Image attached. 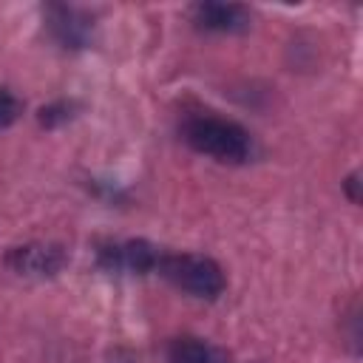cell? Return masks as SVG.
<instances>
[{
    "instance_id": "obj_1",
    "label": "cell",
    "mask_w": 363,
    "mask_h": 363,
    "mask_svg": "<svg viewBox=\"0 0 363 363\" xmlns=\"http://www.w3.org/2000/svg\"><path fill=\"white\" fill-rule=\"evenodd\" d=\"M182 136L196 153H204L221 164H244L252 156L250 130L224 116H213V113L187 116L182 125Z\"/></svg>"
},
{
    "instance_id": "obj_2",
    "label": "cell",
    "mask_w": 363,
    "mask_h": 363,
    "mask_svg": "<svg viewBox=\"0 0 363 363\" xmlns=\"http://www.w3.org/2000/svg\"><path fill=\"white\" fill-rule=\"evenodd\" d=\"M156 272L164 275L182 292L201 301H216L227 289V275L218 261L196 252H162Z\"/></svg>"
},
{
    "instance_id": "obj_3",
    "label": "cell",
    "mask_w": 363,
    "mask_h": 363,
    "mask_svg": "<svg viewBox=\"0 0 363 363\" xmlns=\"http://www.w3.org/2000/svg\"><path fill=\"white\" fill-rule=\"evenodd\" d=\"M3 264L23 278H54L65 269L68 252L62 244H54V241H28V244L11 247Z\"/></svg>"
},
{
    "instance_id": "obj_4",
    "label": "cell",
    "mask_w": 363,
    "mask_h": 363,
    "mask_svg": "<svg viewBox=\"0 0 363 363\" xmlns=\"http://www.w3.org/2000/svg\"><path fill=\"white\" fill-rule=\"evenodd\" d=\"M45 17V28L51 34V40L65 48V51H82L91 45L94 40V17L79 9V6H68V3H48L43 9Z\"/></svg>"
},
{
    "instance_id": "obj_5",
    "label": "cell",
    "mask_w": 363,
    "mask_h": 363,
    "mask_svg": "<svg viewBox=\"0 0 363 363\" xmlns=\"http://www.w3.org/2000/svg\"><path fill=\"white\" fill-rule=\"evenodd\" d=\"M96 261L105 272H133V275H147L159 269L162 250L153 247L145 238H130V241H108L96 250Z\"/></svg>"
},
{
    "instance_id": "obj_6",
    "label": "cell",
    "mask_w": 363,
    "mask_h": 363,
    "mask_svg": "<svg viewBox=\"0 0 363 363\" xmlns=\"http://www.w3.org/2000/svg\"><path fill=\"white\" fill-rule=\"evenodd\" d=\"M190 20L196 23V28L201 31H213V34H241L250 28L252 14L247 6L241 3H216V0H204L190 6Z\"/></svg>"
},
{
    "instance_id": "obj_7",
    "label": "cell",
    "mask_w": 363,
    "mask_h": 363,
    "mask_svg": "<svg viewBox=\"0 0 363 363\" xmlns=\"http://www.w3.org/2000/svg\"><path fill=\"white\" fill-rule=\"evenodd\" d=\"M167 363H227V357L213 343H207L201 337H193V335H182V337L170 340Z\"/></svg>"
},
{
    "instance_id": "obj_8",
    "label": "cell",
    "mask_w": 363,
    "mask_h": 363,
    "mask_svg": "<svg viewBox=\"0 0 363 363\" xmlns=\"http://www.w3.org/2000/svg\"><path fill=\"white\" fill-rule=\"evenodd\" d=\"M71 116H74V102H68V99H57V102L40 108V113H37V119H40L43 128H60Z\"/></svg>"
},
{
    "instance_id": "obj_9",
    "label": "cell",
    "mask_w": 363,
    "mask_h": 363,
    "mask_svg": "<svg viewBox=\"0 0 363 363\" xmlns=\"http://www.w3.org/2000/svg\"><path fill=\"white\" fill-rule=\"evenodd\" d=\"M23 113V102L17 94H11L9 88H0V130L11 128Z\"/></svg>"
},
{
    "instance_id": "obj_10",
    "label": "cell",
    "mask_w": 363,
    "mask_h": 363,
    "mask_svg": "<svg viewBox=\"0 0 363 363\" xmlns=\"http://www.w3.org/2000/svg\"><path fill=\"white\" fill-rule=\"evenodd\" d=\"M357 184H360V173L354 170V173H349L346 176V182H343V187H346V196H349V201H360V193H357Z\"/></svg>"
}]
</instances>
